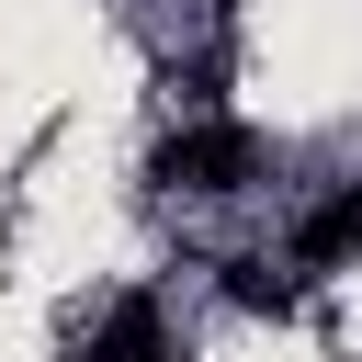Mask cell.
Instances as JSON below:
<instances>
[{"label": "cell", "instance_id": "1", "mask_svg": "<svg viewBox=\"0 0 362 362\" xmlns=\"http://www.w3.org/2000/svg\"><path fill=\"white\" fill-rule=\"evenodd\" d=\"M260 158H272L260 124H181V136H158L147 181H158V192H249Z\"/></svg>", "mask_w": 362, "mask_h": 362}, {"label": "cell", "instance_id": "2", "mask_svg": "<svg viewBox=\"0 0 362 362\" xmlns=\"http://www.w3.org/2000/svg\"><path fill=\"white\" fill-rule=\"evenodd\" d=\"M68 362H170V328H158V294H124L90 339H68Z\"/></svg>", "mask_w": 362, "mask_h": 362}, {"label": "cell", "instance_id": "3", "mask_svg": "<svg viewBox=\"0 0 362 362\" xmlns=\"http://www.w3.org/2000/svg\"><path fill=\"white\" fill-rule=\"evenodd\" d=\"M351 249H362V181H339L328 204L294 215V272H328V260H351Z\"/></svg>", "mask_w": 362, "mask_h": 362}, {"label": "cell", "instance_id": "4", "mask_svg": "<svg viewBox=\"0 0 362 362\" xmlns=\"http://www.w3.org/2000/svg\"><path fill=\"white\" fill-rule=\"evenodd\" d=\"M226 294H238L249 317H283V305H294V272H272V260H226Z\"/></svg>", "mask_w": 362, "mask_h": 362}]
</instances>
